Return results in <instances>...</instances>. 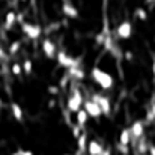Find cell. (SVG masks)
Segmentation results:
<instances>
[{"instance_id":"cell-3","label":"cell","mask_w":155,"mask_h":155,"mask_svg":"<svg viewBox=\"0 0 155 155\" xmlns=\"http://www.w3.org/2000/svg\"><path fill=\"white\" fill-rule=\"evenodd\" d=\"M81 57H74L71 56L66 50H59L57 56H56V62L59 66L65 68V69H71L74 66H81Z\"/></svg>"},{"instance_id":"cell-7","label":"cell","mask_w":155,"mask_h":155,"mask_svg":"<svg viewBox=\"0 0 155 155\" xmlns=\"http://www.w3.org/2000/svg\"><path fill=\"white\" fill-rule=\"evenodd\" d=\"M62 14L69 18V20H77L80 17V12L77 9V6L71 2V0H62Z\"/></svg>"},{"instance_id":"cell-21","label":"cell","mask_w":155,"mask_h":155,"mask_svg":"<svg viewBox=\"0 0 155 155\" xmlns=\"http://www.w3.org/2000/svg\"><path fill=\"white\" fill-rule=\"evenodd\" d=\"M21 66H23V74L30 75V74L33 72V62H32L30 59H24L23 63H21Z\"/></svg>"},{"instance_id":"cell-28","label":"cell","mask_w":155,"mask_h":155,"mask_svg":"<svg viewBox=\"0 0 155 155\" xmlns=\"http://www.w3.org/2000/svg\"><path fill=\"white\" fill-rule=\"evenodd\" d=\"M18 154L20 155H35L32 151H29V149H23V148H20V149H18Z\"/></svg>"},{"instance_id":"cell-13","label":"cell","mask_w":155,"mask_h":155,"mask_svg":"<svg viewBox=\"0 0 155 155\" xmlns=\"http://www.w3.org/2000/svg\"><path fill=\"white\" fill-rule=\"evenodd\" d=\"M77 142V152L80 155H84L87 152V145H89V137H87V133L83 131L81 136L75 140Z\"/></svg>"},{"instance_id":"cell-16","label":"cell","mask_w":155,"mask_h":155,"mask_svg":"<svg viewBox=\"0 0 155 155\" xmlns=\"http://www.w3.org/2000/svg\"><path fill=\"white\" fill-rule=\"evenodd\" d=\"M89 119H91V117H89V114L86 113V110H84V108H81L80 111H77V113H75V124H77V125H80L81 128H84V127H86V124L89 122Z\"/></svg>"},{"instance_id":"cell-1","label":"cell","mask_w":155,"mask_h":155,"mask_svg":"<svg viewBox=\"0 0 155 155\" xmlns=\"http://www.w3.org/2000/svg\"><path fill=\"white\" fill-rule=\"evenodd\" d=\"M91 77H92V80L95 81V84H98L103 91H111L113 87H114V78H113V75L110 74V72H107V71H104L103 68H100V66H92V69H91Z\"/></svg>"},{"instance_id":"cell-20","label":"cell","mask_w":155,"mask_h":155,"mask_svg":"<svg viewBox=\"0 0 155 155\" xmlns=\"http://www.w3.org/2000/svg\"><path fill=\"white\" fill-rule=\"evenodd\" d=\"M71 83H72V80H71V77L68 75V74H63L62 77H60V80H59V89H62V91H65V89H68V86H71Z\"/></svg>"},{"instance_id":"cell-31","label":"cell","mask_w":155,"mask_h":155,"mask_svg":"<svg viewBox=\"0 0 155 155\" xmlns=\"http://www.w3.org/2000/svg\"><path fill=\"white\" fill-rule=\"evenodd\" d=\"M148 154H149V155H155V145H149Z\"/></svg>"},{"instance_id":"cell-8","label":"cell","mask_w":155,"mask_h":155,"mask_svg":"<svg viewBox=\"0 0 155 155\" xmlns=\"http://www.w3.org/2000/svg\"><path fill=\"white\" fill-rule=\"evenodd\" d=\"M41 50L44 53V56L47 57V59H56V56H57V47H56V44H54V41L50 39V38H44L42 39V42H41Z\"/></svg>"},{"instance_id":"cell-10","label":"cell","mask_w":155,"mask_h":155,"mask_svg":"<svg viewBox=\"0 0 155 155\" xmlns=\"http://www.w3.org/2000/svg\"><path fill=\"white\" fill-rule=\"evenodd\" d=\"M130 133H131V137H133L131 143H136L137 140H140L145 136V122L143 120H134L130 127Z\"/></svg>"},{"instance_id":"cell-15","label":"cell","mask_w":155,"mask_h":155,"mask_svg":"<svg viewBox=\"0 0 155 155\" xmlns=\"http://www.w3.org/2000/svg\"><path fill=\"white\" fill-rule=\"evenodd\" d=\"M104 149H105V148L103 146L101 142H98V140H89V145H87V155H101Z\"/></svg>"},{"instance_id":"cell-4","label":"cell","mask_w":155,"mask_h":155,"mask_svg":"<svg viewBox=\"0 0 155 155\" xmlns=\"http://www.w3.org/2000/svg\"><path fill=\"white\" fill-rule=\"evenodd\" d=\"M21 27V32L26 35V38H29L30 41H36L42 36L44 30H42V26L38 24V23H30V21H24L20 24Z\"/></svg>"},{"instance_id":"cell-9","label":"cell","mask_w":155,"mask_h":155,"mask_svg":"<svg viewBox=\"0 0 155 155\" xmlns=\"http://www.w3.org/2000/svg\"><path fill=\"white\" fill-rule=\"evenodd\" d=\"M83 108L86 110V113H87L89 117H92V119H100V117L103 116V110L100 108V105L95 103V101H92L91 98L84 100Z\"/></svg>"},{"instance_id":"cell-36","label":"cell","mask_w":155,"mask_h":155,"mask_svg":"<svg viewBox=\"0 0 155 155\" xmlns=\"http://www.w3.org/2000/svg\"><path fill=\"white\" fill-rule=\"evenodd\" d=\"M65 155H80L78 152H74V154H65Z\"/></svg>"},{"instance_id":"cell-14","label":"cell","mask_w":155,"mask_h":155,"mask_svg":"<svg viewBox=\"0 0 155 155\" xmlns=\"http://www.w3.org/2000/svg\"><path fill=\"white\" fill-rule=\"evenodd\" d=\"M15 24H17V12L15 11H8L6 15H5V21H3L5 30H12Z\"/></svg>"},{"instance_id":"cell-26","label":"cell","mask_w":155,"mask_h":155,"mask_svg":"<svg viewBox=\"0 0 155 155\" xmlns=\"http://www.w3.org/2000/svg\"><path fill=\"white\" fill-rule=\"evenodd\" d=\"M59 86H56V84H50L48 87H47V92L50 94V95H53V97H56V95H59Z\"/></svg>"},{"instance_id":"cell-22","label":"cell","mask_w":155,"mask_h":155,"mask_svg":"<svg viewBox=\"0 0 155 155\" xmlns=\"http://www.w3.org/2000/svg\"><path fill=\"white\" fill-rule=\"evenodd\" d=\"M134 17L140 21H146L148 20V11L145 8H136L134 9Z\"/></svg>"},{"instance_id":"cell-5","label":"cell","mask_w":155,"mask_h":155,"mask_svg":"<svg viewBox=\"0 0 155 155\" xmlns=\"http://www.w3.org/2000/svg\"><path fill=\"white\" fill-rule=\"evenodd\" d=\"M91 100L95 101V103L100 105V108L103 110V114L104 116H110L111 114V101L107 95L104 94H100V92H95L91 95Z\"/></svg>"},{"instance_id":"cell-17","label":"cell","mask_w":155,"mask_h":155,"mask_svg":"<svg viewBox=\"0 0 155 155\" xmlns=\"http://www.w3.org/2000/svg\"><path fill=\"white\" fill-rule=\"evenodd\" d=\"M133 142V137H131V133H130V128H124L119 134V145H124V146H130Z\"/></svg>"},{"instance_id":"cell-33","label":"cell","mask_w":155,"mask_h":155,"mask_svg":"<svg viewBox=\"0 0 155 155\" xmlns=\"http://www.w3.org/2000/svg\"><path fill=\"white\" fill-rule=\"evenodd\" d=\"M152 74H154V77H155V60H154V63H152Z\"/></svg>"},{"instance_id":"cell-23","label":"cell","mask_w":155,"mask_h":155,"mask_svg":"<svg viewBox=\"0 0 155 155\" xmlns=\"http://www.w3.org/2000/svg\"><path fill=\"white\" fill-rule=\"evenodd\" d=\"M11 72H12L15 77H21V75H23V66H21V63H20V62H14V63L11 65Z\"/></svg>"},{"instance_id":"cell-30","label":"cell","mask_w":155,"mask_h":155,"mask_svg":"<svg viewBox=\"0 0 155 155\" xmlns=\"http://www.w3.org/2000/svg\"><path fill=\"white\" fill-rule=\"evenodd\" d=\"M133 57H134V56H133V53L131 51H125V59H127L128 62H131V60H133Z\"/></svg>"},{"instance_id":"cell-18","label":"cell","mask_w":155,"mask_h":155,"mask_svg":"<svg viewBox=\"0 0 155 155\" xmlns=\"http://www.w3.org/2000/svg\"><path fill=\"white\" fill-rule=\"evenodd\" d=\"M21 47H23V41H21V39H15L14 42L9 44V47H8V54H9V56L18 54L20 50H21Z\"/></svg>"},{"instance_id":"cell-24","label":"cell","mask_w":155,"mask_h":155,"mask_svg":"<svg viewBox=\"0 0 155 155\" xmlns=\"http://www.w3.org/2000/svg\"><path fill=\"white\" fill-rule=\"evenodd\" d=\"M136 143H137V151H139L140 154H146V152H148V149H149V145L146 143V140H145L143 137H142L140 140H137Z\"/></svg>"},{"instance_id":"cell-12","label":"cell","mask_w":155,"mask_h":155,"mask_svg":"<svg viewBox=\"0 0 155 155\" xmlns=\"http://www.w3.org/2000/svg\"><path fill=\"white\" fill-rule=\"evenodd\" d=\"M9 110H11L12 117H14L17 122H23V120H24V110H23V107L18 103H14V101H12V103L9 104Z\"/></svg>"},{"instance_id":"cell-6","label":"cell","mask_w":155,"mask_h":155,"mask_svg":"<svg viewBox=\"0 0 155 155\" xmlns=\"http://www.w3.org/2000/svg\"><path fill=\"white\" fill-rule=\"evenodd\" d=\"M116 36H117V39H130L133 36V24H131V21L125 20V21L119 23L117 27H116Z\"/></svg>"},{"instance_id":"cell-32","label":"cell","mask_w":155,"mask_h":155,"mask_svg":"<svg viewBox=\"0 0 155 155\" xmlns=\"http://www.w3.org/2000/svg\"><path fill=\"white\" fill-rule=\"evenodd\" d=\"M101 155H111V149H110V148H105Z\"/></svg>"},{"instance_id":"cell-27","label":"cell","mask_w":155,"mask_h":155,"mask_svg":"<svg viewBox=\"0 0 155 155\" xmlns=\"http://www.w3.org/2000/svg\"><path fill=\"white\" fill-rule=\"evenodd\" d=\"M117 151L122 155H128L130 154V146H124V145H119L117 143Z\"/></svg>"},{"instance_id":"cell-29","label":"cell","mask_w":155,"mask_h":155,"mask_svg":"<svg viewBox=\"0 0 155 155\" xmlns=\"http://www.w3.org/2000/svg\"><path fill=\"white\" fill-rule=\"evenodd\" d=\"M54 105H56V100H54V98H50V101L47 103V107H48V108H54Z\"/></svg>"},{"instance_id":"cell-35","label":"cell","mask_w":155,"mask_h":155,"mask_svg":"<svg viewBox=\"0 0 155 155\" xmlns=\"http://www.w3.org/2000/svg\"><path fill=\"white\" fill-rule=\"evenodd\" d=\"M146 3H155V0H146Z\"/></svg>"},{"instance_id":"cell-37","label":"cell","mask_w":155,"mask_h":155,"mask_svg":"<svg viewBox=\"0 0 155 155\" xmlns=\"http://www.w3.org/2000/svg\"><path fill=\"white\" fill-rule=\"evenodd\" d=\"M11 155H20V154H18V151H15L14 154H11Z\"/></svg>"},{"instance_id":"cell-11","label":"cell","mask_w":155,"mask_h":155,"mask_svg":"<svg viewBox=\"0 0 155 155\" xmlns=\"http://www.w3.org/2000/svg\"><path fill=\"white\" fill-rule=\"evenodd\" d=\"M66 74L71 77L72 81H83L86 78V72L81 66H74L71 69H66Z\"/></svg>"},{"instance_id":"cell-25","label":"cell","mask_w":155,"mask_h":155,"mask_svg":"<svg viewBox=\"0 0 155 155\" xmlns=\"http://www.w3.org/2000/svg\"><path fill=\"white\" fill-rule=\"evenodd\" d=\"M69 128H71V133H72V136H74V139H75V140H77V139L81 136V133L84 131V128H81V127H80V125H77V124L71 125Z\"/></svg>"},{"instance_id":"cell-19","label":"cell","mask_w":155,"mask_h":155,"mask_svg":"<svg viewBox=\"0 0 155 155\" xmlns=\"http://www.w3.org/2000/svg\"><path fill=\"white\" fill-rule=\"evenodd\" d=\"M145 124H152L155 122V103L151 104V107L146 110V116H145Z\"/></svg>"},{"instance_id":"cell-2","label":"cell","mask_w":155,"mask_h":155,"mask_svg":"<svg viewBox=\"0 0 155 155\" xmlns=\"http://www.w3.org/2000/svg\"><path fill=\"white\" fill-rule=\"evenodd\" d=\"M83 104H84V97H83L81 91L78 87H71V92L66 100V110L71 114H75L77 111H80L83 108Z\"/></svg>"},{"instance_id":"cell-34","label":"cell","mask_w":155,"mask_h":155,"mask_svg":"<svg viewBox=\"0 0 155 155\" xmlns=\"http://www.w3.org/2000/svg\"><path fill=\"white\" fill-rule=\"evenodd\" d=\"M5 107V104H3V101H2V98H0V108H3Z\"/></svg>"}]
</instances>
